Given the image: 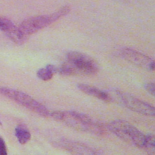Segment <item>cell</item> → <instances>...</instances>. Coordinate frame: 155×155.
<instances>
[{"instance_id": "1", "label": "cell", "mask_w": 155, "mask_h": 155, "mask_svg": "<svg viewBox=\"0 0 155 155\" xmlns=\"http://www.w3.org/2000/svg\"><path fill=\"white\" fill-rule=\"evenodd\" d=\"M54 119L61 122L69 127L83 132L94 134H103L104 126L90 116L74 111H54L50 113Z\"/></svg>"}, {"instance_id": "2", "label": "cell", "mask_w": 155, "mask_h": 155, "mask_svg": "<svg viewBox=\"0 0 155 155\" xmlns=\"http://www.w3.org/2000/svg\"><path fill=\"white\" fill-rule=\"evenodd\" d=\"M108 129L120 139L138 148H143L145 135L132 124L122 120L108 123Z\"/></svg>"}, {"instance_id": "3", "label": "cell", "mask_w": 155, "mask_h": 155, "mask_svg": "<svg viewBox=\"0 0 155 155\" xmlns=\"http://www.w3.org/2000/svg\"><path fill=\"white\" fill-rule=\"evenodd\" d=\"M70 10L68 6H65L58 11L47 15L31 17L24 20L19 25V28L25 37L32 35L58 21L66 15Z\"/></svg>"}, {"instance_id": "4", "label": "cell", "mask_w": 155, "mask_h": 155, "mask_svg": "<svg viewBox=\"0 0 155 155\" xmlns=\"http://www.w3.org/2000/svg\"><path fill=\"white\" fill-rule=\"evenodd\" d=\"M66 63L71 70L72 75L92 76L98 71L97 63L88 56L78 51L66 54Z\"/></svg>"}, {"instance_id": "5", "label": "cell", "mask_w": 155, "mask_h": 155, "mask_svg": "<svg viewBox=\"0 0 155 155\" xmlns=\"http://www.w3.org/2000/svg\"><path fill=\"white\" fill-rule=\"evenodd\" d=\"M0 93L42 117H47L50 115V112L44 105L24 92L1 87Z\"/></svg>"}, {"instance_id": "6", "label": "cell", "mask_w": 155, "mask_h": 155, "mask_svg": "<svg viewBox=\"0 0 155 155\" xmlns=\"http://www.w3.org/2000/svg\"><path fill=\"white\" fill-rule=\"evenodd\" d=\"M113 94H110L112 101L116 100L119 104L139 114L154 116L155 114L154 107L150 104L143 101L127 93L114 90L112 92Z\"/></svg>"}, {"instance_id": "7", "label": "cell", "mask_w": 155, "mask_h": 155, "mask_svg": "<svg viewBox=\"0 0 155 155\" xmlns=\"http://www.w3.org/2000/svg\"><path fill=\"white\" fill-rule=\"evenodd\" d=\"M120 55L128 61L150 71L154 70V61L147 56L134 50L124 48L120 50Z\"/></svg>"}, {"instance_id": "8", "label": "cell", "mask_w": 155, "mask_h": 155, "mask_svg": "<svg viewBox=\"0 0 155 155\" xmlns=\"http://www.w3.org/2000/svg\"><path fill=\"white\" fill-rule=\"evenodd\" d=\"M59 145L71 155H102L96 150L79 142L63 139L59 142Z\"/></svg>"}, {"instance_id": "9", "label": "cell", "mask_w": 155, "mask_h": 155, "mask_svg": "<svg viewBox=\"0 0 155 155\" xmlns=\"http://www.w3.org/2000/svg\"><path fill=\"white\" fill-rule=\"evenodd\" d=\"M0 30L4 31L16 44H22L27 39L23 35L19 27H16L11 21L7 19L2 18L0 24Z\"/></svg>"}, {"instance_id": "10", "label": "cell", "mask_w": 155, "mask_h": 155, "mask_svg": "<svg viewBox=\"0 0 155 155\" xmlns=\"http://www.w3.org/2000/svg\"><path fill=\"white\" fill-rule=\"evenodd\" d=\"M78 88L83 93L96 97L104 102H110L113 101L111 97L108 93L102 91L94 87L87 84H79L78 85Z\"/></svg>"}, {"instance_id": "11", "label": "cell", "mask_w": 155, "mask_h": 155, "mask_svg": "<svg viewBox=\"0 0 155 155\" xmlns=\"http://www.w3.org/2000/svg\"><path fill=\"white\" fill-rule=\"evenodd\" d=\"M15 135L21 144L26 143L31 138L30 133L22 125H18L15 128Z\"/></svg>"}, {"instance_id": "12", "label": "cell", "mask_w": 155, "mask_h": 155, "mask_svg": "<svg viewBox=\"0 0 155 155\" xmlns=\"http://www.w3.org/2000/svg\"><path fill=\"white\" fill-rule=\"evenodd\" d=\"M143 148L148 155H155V138L153 134H149L145 136Z\"/></svg>"}, {"instance_id": "13", "label": "cell", "mask_w": 155, "mask_h": 155, "mask_svg": "<svg viewBox=\"0 0 155 155\" xmlns=\"http://www.w3.org/2000/svg\"><path fill=\"white\" fill-rule=\"evenodd\" d=\"M53 73L46 66L45 68H40L37 71L38 77L43 81H48L53 77Z\"/></svg>"}, {"instance_id": "14", "label": "cell", "mask_w": 155, "mask_h": 155, "mask_svg": "<svg viewBox=\"0 0 155 155\" xmlns=\"http://www.w3.org/2000/svg\"><path fill=\"white\" fill-rule=\"evenodd\" d=\"M144 88H145V90L149 93H150L153 96L154 95V93H155V85H154V84L153 82H149V83L145 84V85H144Z\"/></svg>"}, {"instance_id": "15", "label": "cell", "mask_w": 155, "mask_h": 155, "mask_svg": "<svg viewBox=\"0 0 155 155\" xmlns=\"http://www.w3.org/2000/svg\"><path fill=\"white\" fill-rule=\"evenodd\" d=\"M0 155H7V147L4 139L0 137Z\"/></svg>"}, {"instance_id": "16", "label": "cell", "mask_w": 155, "mask_h": 155, "mask_svg": "<svg viewBox=\"0 0 155 155\" xmlns=\"http://www.w3.org/2000/svg\"><path fill=\"white\" fill-rule=\"evenodd\" d=\"M1 20H2V18H0V24H1Z\"/></svg>"}, {"instance_id": "17", "label": "cell", "mask_w": 155, "mask_h": 155, "mask_svg": "<svg viewBox=\"0 0 155 155\" xmlns=\"http://www.w3.org/2000/svg\"><path fill=\"white\" fill-rule=\"evenodd\" d=\"M0 124H1V121H0Z\"/></svg>"}]
</instances>
